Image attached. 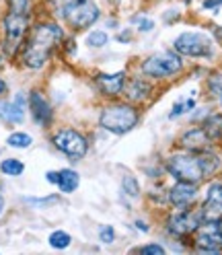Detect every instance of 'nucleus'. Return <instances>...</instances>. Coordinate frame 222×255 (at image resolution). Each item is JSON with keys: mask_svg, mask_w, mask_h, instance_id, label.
Listing matches in <instances>:
<instances>
[{"mask_svg": "<svg viewBox=\"0 0 222 255\" xmlns=\"http://www.w3.org/2000/svg\"><path fill=\"white\" fill-rule=\"evenodd\" d=\"M196 107V101L194 99H185V101H179V103H175L173 105V111H171V120H175V118H179V116H183V114H187L189 109H194Z\"/></svg>", "mask_w": 222, "mask_h": 255, "instance_id": "23", "label": "nucleus"}, {"mask_svg": "<svg viewBox=\"0 0 222 255\" xmlns=\"http://www.w3.org/2000/svg\"><path fill=\"white\" fill-rule=\"evenodd\" d=\"M198 198V183H187V181H179L169 189V202L171 206L183 210L187 206H192Z\"/></svg>", "mask_w": 222, "mask_h": 255, "instance_id": "11", "label": "nucleus"}, {"mask_svg": "<svg viewBox=\"0 0 222 255\" xmlns=\"http://www.w3.org/2000/svg\"><path fill=\"white\" fill-rule=\"evenodd\" d=\"M6 142H8V146H12V148H29L31 142H33V138H31L29 134H25V132H14V134L8 136Z\"/></svg>", "mask_w": 222, "mask_h": 255, "instance_id": "21", "label": "nucleus"}, {"mask_svg": "<svg viewBox=\"0 0 222 255\" xmlns=\"http://www.w3.org/2000/svg\"><path fill=\"white\" fill-rule=\"evenodd\" d=\"M196 243L200 253L222 251V218H208L196 229Z\"/></svg>", "mask_w": 222, "mask_h": 255, "instance_id": "8", "label": "nucleus"}, {"mask_svg": "<svg viewBox=\"0 0 222 255\" xmlns=\"http://www.w3.org/2000/svg\"><path fill=\"white\" fill-rule=\"evenodd\" d=\"M2 210H4V198H2V194H0V214H2Z\"/></svg>", "mask_w": 222, "mask_h": 255, "instance_id": "34", "label": "nucleus"}, {"mask_svg": "<svg viewBox=\"0 0 222 255\" xmlns=\"http://www.w3.org/2000/svg\"><path fill=\"white\" fill-rule=\"evenodd\" d=\"M62 39V29L54 23H43L37 25L33 35H31L25 54H23V62L27 68H41L43 64L50 60V54L54 50V45Z\"/></svg>", "mask_w": 222, "mask_h": 255, "instance_id": "2", "label": "nucleus"}, {"mask_svg": "<svg viewBox=\"0 0 222 255\" xmlns=\"http://www.w3.org/2000/svg\"><path fill=\"white\" fill-rule=\"evenodd\" d=\"M222 6V0H204V8H218Z\"/></svg>", "mask_w": 222, "mask_h": 255, "instance_id": "30", "label": "nucleus"}, {"mask_svg": "<svg viewBox=\"0 0 222 255\" xmlns=\"http://www.w3.org/2000/svg\"><path fill=\"white\" fill-rule=\"evenodd\" d=\"M204 130L210 136L212 142H220L222 140V114H214L204 122Z\"/></svg>", "mask_w": 222, "mask_h": 255, "instance_id": "19", "label": "nucleus"}, {"mask_svg": "<svg viewBox=\"0 0 222 255\" xmlns=\"http://www.w3.org/2000/svg\"><path fill=\"white\" fill-rule=\"evenodd\" d=\"M220 161L218 156L210 152H192V154H175L169 158L167 171L175 177L177 181H187V183H200L208 175H212L218 169Z\"/></svg>", "mask_w": 222, "mask_h": 255, "instance_id": "1", "label": "nucleus"}, {"mask_svg": "<svg viewBox=\"0 0 222 255\" xmlns=\"http://www.w3.org/2000/svg\"><path fill=\"white\" fill-rule=\"evenodd\" d=\"M183 68V60L175 52H158L142 64V72L152 78H169Z\"/></svg>", "mask_w": 222, "mask_h": 255, "instance_id": "6", "label": "nucleus"}, {"mask_svg": "<svg viewBox=\"0 0 222 255\" xmlns=\"http://www.w3.org/2000/svg\"><path fill=\"white\" fill-rule=\"evenodd\" d=\"M212 144L210 136L206 134L204 128H192V130H187L181 138H179V146L189 150V152H202L206 150Z\"/></svg>", "mask_w": 222, "mask_h": 255, "instance_id": "13", "label": "nucleus"}, {"mask_svg": "<svg viewBox=\"0 0 222 255\" xmlns=\"http://www.w3.org/2000/svg\"><path fill=\"white\" fill-rule=\"evenodd\" d=\"M204 222V214L202 210L200 212H189L187 208L175 212L169 222H167V231L171 235H177V237H183V235H189V233H196V229Z\"/></svg>", "mask_w": 222, "mask_h": 255, "instance_id": "10", "label": "nucleus"}, {"mask_svg": "<svg viewBox=\"0 0 222 255\" xmlns=\"http://www.w3.org/2000/svg\"><path fill=\"white\" fill-rule=\"evenodd\" d=\"M136 227H138L140 231H144V233L148 231V227H146V225H144V222H142V220H138V222H136Z\"/></svg>", "mask_w": 222, "mask_h": 255, "instance_id": "32", "label": "nucleus"}, {"mask_svg": "<svg viewBox=\"0 0 222 255\" xmlns=\"http://www.w3.org/2000/svg\"><path fill=\"white\" fill-rule=\"evenodd\" d=\"M23 95H17L14 101H0V118L10 124H21L25 118V109H23Z\"/></svg>", "mask_w": 222, "mask_h": 255, "instance_id": "16", "label": "nucleus"}, {"mask_svg": "<svg viewBox=\"0 0 222 255\" xmlns=\"http://www.w3.org/2000/svg\"><path fill=\"white\" fill-rule=\"evenodd\" d=\"M210 89L214 95H218L220 97V103H222V74H216L212 76V81H210Z\"/></svg>", "mask_w": 222, "mask_h": 255, "instance_id": "27", "label": "nucleus"}, {"mask_svg": "<svg viewBox=\"0 0 222 255\" xmlns=\"http://www.w3.org/2000/svg\"><path fill=\"white\" fill-rule=\"evenodd\" d=\"M29 27V0H8V14L4 17L6 52L14 54Z\"/></svg>", "mask_w": 222, "mask_h": 255, "instance_id": "3", "label": "nucleus"}, {"mask_svg": "<svg viewBox=\"0 0 222 255\" xmlns=\"http://www.w3.org/2000/svg\"><path fill=\"white\" fill-rule=\"evenodd\" d=\"M202 214H204V220L222 218V181H214L208 185Z\"/></svg>", "mask_w": 222, "mask_h": 255, "instance_id": "12", "label": "nucleus"}, {"mask_svg": "<svg viewBox=\"0 0 222 255\" xmlns=\"http://www.w3.org/2000/svg\"><path fill=\"white\" fill-rule=\"evenodd\" d=\"M125 97H128L132 103H140L148 97L150 93V85L144 81V78H132L128 85H123V91H121Z\"/></svg>", "mask_w": 222, "mask_h": 255, "instance_id": "17", "label": "nucleus"}, {"mask_svg": "<svg viewBox=\"0 0 222 255\" xmlns=\"http://www.w3.org/2000/svg\"><path fill=\"white\" fill-rule=\"evenodd\" d=\"M4 93H6V83L0 81V95H4Z\"/></svg>", "mask_w": 222, "mask_h": 255, "instance_id": "33", "label": "nucleus"}, {"mask_svg": "<svg viewBox=\"0 0 222 255\" xmlns=\"http://www.w3.org/2000/svg\"><path fill=\"white\" fill-rule=\"evenodd\" d=\"M125 85V72H115V74H99L97 76V87L107 97H117L123 91Z\"/></svg>", "mask_w": 222, "mask_h": 255, "instance_id": "15", "label": "nucleus"}, {"mask_svg": "<svg viewBox=\"0 0 222 255\" xmlns=\"http://www.w3.org/2000/svg\"><path fill=\"white\" fill-rule=\"evenodd\" d=\"M0 171L4 175H8V177H19V175L25 171V165L21 161H17V158H6V161L0 163Z\"/></svg>", "mask_w": 222, "mask_h": 255, "instance_id": "20", "label": "nucleus"}, {"mask_svg": "<svg viewBox=\"0 0 222 255\" xmlns=\"http://www.w3.org/2000/svg\"><path fill=\"white\" fill-rule=\"evenodd\" d=\"M175 52L181 56H189V58H210L212 56V39L200 33V31H187L181 33L175 41H173Z\"/></svg>", "mask_w": 222, "mask_h": 255, "instance_id": "7", "label": "nucleus"}, {"mask_svg": "<svg viewBox=\"0 0 222 255\" xmlns=\"http://www.w3.org/2000/svg\"><path fill=\"white\" fill-rule=\"evenodd\" d=\"M70 235L68 233H64V231H54L52 235H50V245L54 247V249H66L68 245H70Z\"/></svg>", "mask_w": 222, "mask_h": 255, "instance_id": "22", "label": "nucleus"}, {"mask_svg": "<svg viewBox=\"0 0 222 255\" xmlns=\"http://www.w3.org/2000/svg\"><path fill=\"white\" fill-rule=\"evenodd\" d=\"M99 124H101L103 130L115 134V136H123L130 130H134V126L138 124V111L128 103L109 105L103 109Z\"/></svg>", "mask_w": 222, "mask_h": 255, "instance_id": "5", "label": "nucleus"}, {"mask_svg": "<svg viewBox=\"0 0 222 255\" xmlns=\"http://www.w3.org/2000/svg\"><path fill=\"white\" fill-rule=\"evenodd\" d=\"M54 146L60 152H64L66 156H70L72 161H78V158H83L87 154L89 142L81 132L70 130V128H64V130H60L54 136Z\"/></svg>", "mask_w": 222, "mask_h": 255, "instance_id": "9", "label": "nucleus"}, {"mask_svg": "<svg viewBox=\"0 0 222 255\" xmlns=\"http://www.w3.org/2000/svg\"><path fill=\"white\" fill-rule=\"evenodd\" d=\"M134 23L138 25V31H142V33H148V31L154 29V21L148 19V17H136Z\"/></svg>", "mask_w": 222, "mask_h": 255, "instance_id": "26", "label": "nucleus"}, {"mask_svg": "<svg viewBox=\"0 0 222 255\" xmlns=\"http://www.w3.org/2000/svg\"><path fill=\"white\" fill-rule=\"evenodd\" d=\"M87 43L91 47H103L107 43V33L105 31H93V33L87 37Z\"/></svg>", "mask_w": 222, "mask_h": 255, "instance_id": "25", "label": "nucleus"}, {"mask_svg": "<svg viewBox=\"0 0 222 255\" xmlns=\"http://www.w3.org/2000/svg\"><path fill=\"white\" fill-rule=\"evenodd\" d=\"M78 183H81V177H78L76 171H72V169H62V171H58L56 185L60 187L62 194H72V191L78 187Z\"/></svg>", "mask_w": 222, "mask_h": 255, "instance_id": "18", "label": "nucleus"}, {"mask_svg": "<svg viewBox=\"0 0 222 255\" xmlns=\"http://www.w3.org/2000/svg\"><path fill=\"white\" fill-rule=\"evenodd\" d=\"M214 37L218 39V43H222V27H216L214 29Z\"/></svg>", "mask_w": 222, "mask_h": 255, "instance_id": "31", "label": "nucleus"}, {"mask_svg": "<svg viewBox=\"0 0 222 255\" xmlns=\"http://www.w3.org/2000/svg\"><path fill=\"white\" fill-rule=\"evenodd\" d=\"M121 187H123V191L128 196H132V198H136L138 194H140V187H138V181L132 177V175H125L123 177V181H121Z\"/></svg>", "mask_w": 222, "mask_h": 255, "instance_id": "24", "label": "nucleus"}, {"mask_svg": "<svg viewBox=\"0 0 222 255\" xmlns=\"http://www.w3.org/2000/svg\"><path fill=\"white\" fill-rule=\"evenodd\" d=\"M29 107H31V114H33V120L39 124V126H47L52 122V107L47 103V99L43 97L41 93L33 91L29 97Z\"/></svg>", "mask_w": 222, "mask_h": 255, "instance_id": "14", "label": "nucleus"}, {"mask_svg": "<svg viewBox=\"0 0 222 255\" xmlns=\"http://www.w3.org/2000/svg\"><path fill=\"white\" fill-rule=\"evenodd\" d=\"M56 8L76 31H83L93 23H97L101 14L93 0H56Z\"/></svg>", "mask_w": 222, "mask_h": 255, "instance_id": "4", "label": "nucleus"}, {"mask_svg": "<svg viewBox=\"0 0 222 255\" xmlns=\"http://www.w3.org/2000/svg\"><path fill=\"white\" fill-rule=\"evenodd\" d=\"M99 239H101L103 243H113V239H115L113 229H111V227H103V229L99 231Z\"/></svg>", "mask_w": 222, "mask_h": 255, "instance_id": "28", "label": "nucleus"}, {"mask_svg": "<svg viewBox=\"0 0 222 255\" xmlns=\"http://www.w3.org/2000/svg\"><path fill=\"white\" fill-rule=\"evenodd\" d=\"M138 253H144V255H161L165 253V249L161 245H144V247H140Z\"/></svg>", "mask_w": 222, "mask_h": 255, "instance_id": "29", "label": "nucleus"}]
</instances>
